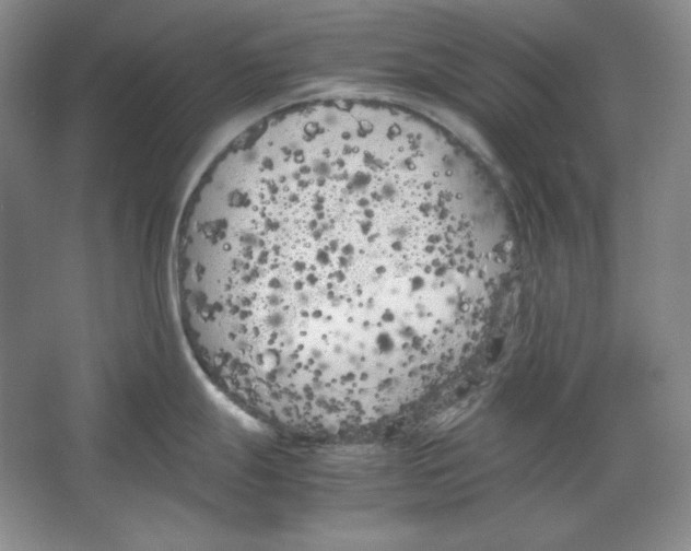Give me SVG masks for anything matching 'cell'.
<instances>
[{"label": "cell", "mask_w": 691, "mask_h": 551, "mask_svg": "<svg viewBox=\"0 0 691 551\" xmlns=\"http://www.w3.org/2000/svg\"><path fill=\"white\" fill-rule=\"evenodd\" d=\"M473 211L400 136L270 138L187 196L171 274L207 380L274 431L338 434L434 389L495 283Z\"/></svg>", "instance_id": "cell-1"}]
</instances>
